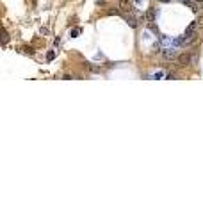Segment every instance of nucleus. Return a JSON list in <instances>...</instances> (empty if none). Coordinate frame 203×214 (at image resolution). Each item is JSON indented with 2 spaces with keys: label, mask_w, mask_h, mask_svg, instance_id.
Instances as JSON below:
<instances>
[{
  "label": "nucleus",
  "mask_w": 203,
  "mask_h": 214,
  "mask_svg": "<svg viewBox=\"0 0 203 214\" xmlns=\"http://www.w3.org/2000/svg\"><path fill=\"white\" fill-rule=\"evenodd\" d=\"M196 23H198V27L200 29H203V16H200V18L196 20Z\"/></svg>",
  "instance_id": "obj_11"
},
{
  "label": "nucleus",
  "mask_w": 203,
  "mask_h": 214,
  "mask_svg": "<svg viewBox=\"0 0 203 214\" xmlns=\"http://www.w3.org/2000/svg\"><path fill=\"white\" fill-rule=\"evenodd\" d=\"M198 2H203V0H198Z\"/></svg>",
  "instance_id": "obj_16"
},
{
  "label": "nucleus",
  "mask_w": 203,
  "mask_h": 214,
  "mask_svg": "<svg viewBox=\"0 0 203 214\" xmlns=\"http://www.w3.org/2000/svg\"><path fill=\"white\" fill-rule=\"evenodd\" d=\"M119 13V9H109V11H107V14H118Z\"/></svg>",
  "instance_id": "obj_12"
},
{
  "label": "nucleus",
  "mask_w": 203,
  "mask_h": 214,
  "mask_svg": "<svg viewBox=\"0 0 203 214\" xmlns=\"http://www.w3.org/2000/svg\"><path fill=\"white\" fill-rule=\"evenodd\" d=\"M194 39H196V34H184L180 39H178V43H180V45H189V43H192Z\"/></svg>",
  "instance_id": "obj_2"
},
{
  "label": "nucleus",
  "mask_w": 203,
  "mask_h": 214,
  "mask_svg": "<svg viewBox=\"0 0 203 214\" xmlns=\"http://www.w3.org/2000/svg\"><path fill=\"white\" fill-rule=\"evenodd\" d=\"M46 59H48V61H54V59H55V52H54V50H50V52L46 54Z\"/></svg>",
  "instance_id": "obj_9"
},
{
  "label": "nucleus",
  "mask_w": 203,
  "mask_h": 214,
  "mask_svg": "<svg viewBox=\"0 0 203 214\" xmlns=\"http://www.w3.org/2000/svg\"><path fill=\"white\" fill-rule=\"evenodd\" d=\"M176 63L180 64V66H185V64L191 63V56L189 54H180V56L176 57Z\"/></svg>",
  "instance_id": "obj_4"
},
{
  "label": "nucleus",
  "mask_w": 203,
  "mask_h": 214,
  "mask_svg": "<svg viewBox=\"0 0 203 214\" xmlns=\"http://www.w3.org/2000/svg\"><path fill=\"white\" fill-rule=\"evenodd\" d=\"M196 29H198V23H196V21H192V23H191V25L185 29V32H184V34H194Z\"/></svg>",
  "instance_id": "obj_7"
},
{
  "label": "nucleus",
  "mask_w": 203,
  "mask_h": 214,
  "mask_svg": "<svg viewBox=\"0 0 203 214\" xmlns=\"http://www.w3.org/2000/svg\"><path fill=\"white\" fill-rule=\"evenodd\" d=\"M166 78H169V80H171V78H175V73H167Z\"/></svg>",
  "instance_id": "obj_14"
},
{
  "label": "nucleus",
  "mask_w": 203,
  "mask_h": 214,
  "mask_svg": "<svg viewBox=\"0 0 203 214\" xmlns=\"http://www.w3.org/2000/svg\"><path fill=\"white\" fill-rule=\"evenodd\" d=\"M162 2H169V0H162Z\"/></svg>",
  "instance_id": "obj_15"
},
{
  "label": "nucleus",
  "mask_w": 203,
  "mask_h": 214,
  "mask_svg": "<svg viewBox=\"0 0 203 214\" xmlns=\"http://www.w3.org/2000/svg\"><path fill=\"white\" fill-rule=\"evenodd\" d=\"M7 39H9V36H7V32H4V39H2V43H4V45H6V43H7Z\"/></svg>",
  "instance_id": "obj_13"
},
{
  "label": "nucleus",
  "mask_w": 203,
  "mask_h": 214,
  "mask_svg": "<svg viewBox=\"0 0 203 214\" xmlns=\"http://www.w3.org/2000/svg\"><path fill=\"white\" fill-rule=\"evenodd\" d=\"M79 34H80V29H73L71 30V38H77Z\"/></svg>",
  "instance_id": "obj_10"
},
{
  "label": "nucleus",
  "mask_w": 203,
  "mask_h": 214,
  "mask_svg": "<svg viewBox=\"0 0 203 214\" xmlns=\"http://www.w3.org/2000/svg\"><path fill=\"white\" fill-rule=\"evenodd\" d=\"M162 57L164 59H167V61H171V59H176V50H173V48H164L162 50Z\"/></svg>",
  "instance_id": "obj_1"
},
{
  "label": "nucleus",
  "mask_w": 203,
  "mask_h": 214,
  "mask_svg": "<svg viewBox=\"0 0 203 214\" xmlns=\"http://www.w3.org/2000/svg\"><path fill=\"white\" fill-rule=\"evenodd\" d=\"M148 27H150V30H153L155 34H159V27H157V25H155L153 21H148Z\"/></svg>",
  "instance_id": "obj_8"
},
{
  "label": "nucleus",
  "mask_w": 203,
  "mask_h": 214,
  "mask_svg": "<svg viewBox=\"0 0 203 214\" xmlns=\"http://www.w3.org/2000/svg\"><path fill=\"white\" fill-rule=\"evenodd\" d=\"M119 11L121 13H132V4L128 0H121L119 2Z\"/></svg>",
  "instance_id": "obj_3"
},
{
  "label": "nucleus",
  "mask_w": 203,
  "mask_h": 214,
  "mask_svg": "<svg viewBox=\"0 0 203 214\" xmlns=\"http://www.w3.org/2000/svg\"><path fill=\"white\" fill-rule=\"evenodd\" d=\"M136 2H141V0H136Z\"/></svg>",
  "instance_id": "obj_17"
},
{
  "label": "nucleus",
  "mask_w": 203,
  "mask_h": 214,
  "mask_svg": "<svg viewBox=\"0 0 203 214\" xmlns=\"http://www.w3.org/2000/svg\"><path fill=\"white\" fill-rule=\"evenodd\" d=\"M125 20H127V23H128V25H130V27H137V20H136V18H134V16H130V13L127 14V16H125Z\"/></svg>",
  "instance_id": "obj_6"
},
{
  "label": "nucleus",
  "mask_w": 203,
  "mask_h": 214,
  "mask_svg": "<svg viewBox=\"0 0 203 214\" xmlns=\"http://www.w3.org/2000/svg\"><path fill=\"white\" fill-rule=\"evenodd\" d=\"M155 16H157V9H155V7H150V9H148V13H146L148 21H155Z\"/></svg>",
  "instance_id": "obj_5"
}]
</instances>
